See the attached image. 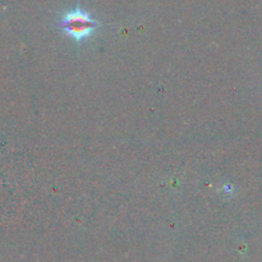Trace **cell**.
<instances>
[{
	"mask_svg": "<svg viewBox=\"0 0 262 262\" xmlns=\"http://www.w3.org/2000/svg\"><path fill=\"white\" fill-rule=\"evenodd\" d=\"M61 27L69 36L76 40H83L94 32L96 22L92 19L89 13L81 9H76L73 12L67 13L66 17L61 20Z\"/></svg>",
	"mask_w": 262,
	"mask_h": 262,
	"instance_id": "6da1fadb",
	"label": "cell"
}]
</instances>
